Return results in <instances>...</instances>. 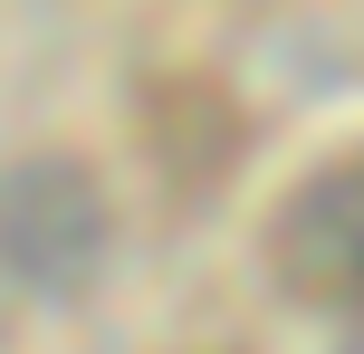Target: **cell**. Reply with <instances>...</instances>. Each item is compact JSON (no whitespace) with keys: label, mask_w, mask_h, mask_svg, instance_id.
<instances>
[{"label":"cell","mask_w":364,"mask_h":354,"mask_svg":"<svg viewBox=\"0 0 364 354\" xmlns=\"http://www.w3.org/2000/svg\"><path fill=\"white\" fill-rule=\"evenodd\" d=\"M269 249H278V278L307 306H326V297L346 306V287H355V172H307Z\"/></svg>","instance_id":"7a4b0ae2"},{"label":"cell","mask_w":364,"mask_h":354,"mask_svg":"<svg viewBox=\"0 0 364 354\" xmlns=\"http://www.w3.org/2000/svg\"><path fill=\"white\" fill-rule=\"evenodd\" d=\"M106 249V201L77 163H19L0 182V268L29 287H77Z\"/></svg>","instance_id":"6da1fadb"}]
</instances>
